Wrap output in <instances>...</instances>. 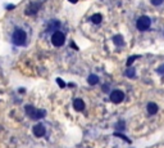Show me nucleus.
<instances>
[{
	"instance_id": "f257e3e1",
	"label": "nucleus",
	"mask_w": 164,
	"mask_h": 148,
	"mask_svg": "<svg viewBox=\"0 0 164 148\" xmlns=\"http://www.w3.org/2000/svg\"><path fill=\"white\" fill-rule=\"evenodd\" d=\"M9 39H10L12 44L15 45V47H24V45H27V43H28L30 32L26 27L15 24V26H13V29H12Z\"/></svg>"
},
{
	"instance_id": "f03ea898",
	"label": "nucleus",
	"mask_w": 164,
	"mask_h": 148,
	"mask_svg": "<svg viewBox=\"0 0 164 148\" xmlns=\"http://www.w3.org/2000/svg\"><path fill=\"white\" fill-rule=\"evenodd\" d=\"M66 43V34L62 32L60 30H57L51 34V44L54 47H62Z\"/></svg>"
},
{
	"instance_id": "7ed1b4c3",
	"label": "nucleus",
	"mask_w": 164,
	"mask_h": 148,
	"mask_svg": "<svg viewBox=\"0 0 164 148\" xmlns=\"http://www.w3.org/2000/svg\"><path fill=\"white\" fill-rule=\"evenodd\" d=\"M150 24H151V21L147 16H141L136 21V27H137V30H140V31H146V30H149Z\"/></svg>"
},
{
	"instance_id": "20e7f679",
	"label": "nucleus",
	"mask_w": 164,
	"mask_h": 148,
	"mask_svg": "<svg viewBox=\"0 0 164 148\" xmlns=\"http://www.w3.org/2000/svg\"><path fill=\"white\" fill-rule=\"evenodd\" d=\"M26 112L31 119H35V120H39L45 116V111L36 110L35 107H32V106H26Z\"/></svg>"
},
{
	"instance_id": "39448f33",
	"label": "nucleus",
	"mask_w": 164,
	"mask_h": 148,
	"mask_svg": "<svg viewBox=\"0 0 164 148\" xmlns=\"http://www.w3.org/2000/svg\"><path fill=\"white\" fill-rule=\"evenodd\" d=\"M32 133H33V135H35V137H37V138L44 137V135L46 134V128H45V125L41 124V122H39V124L33 125Z\"/></svg>"
},
{
	"instance_id": "423d86ee",
	"label": "nucleus",
	"mask_w": 164,
	"mask_h": 148,
	"mask_svg": "<svg viewBox=\"0 0 164 148\" xmlns=\"http://www.w3.org/2000/svg\"><path fill=\"white\" fill-rule=\"evenodd\" d=\"M123 99H125V94L122 90H113L110 93V101L114 103H120Z\"/></svg>"
},
{
	"instance_id": "0eeeda50",
	"label": "nucleus",
	"mask_w": 164,
	"mask_h": 148,
	"mask_svg": "<svg viewBox=\"0 0 164 148\" xmlns=\"http://www.w3.org/2000/svg\"><path fill=\"white\" fill-rule=\"evenodd\" d=\"M39 10H40V4L39 3H31L26 9V13L28 14V16H35V14H37Z\"/></svg>"
},
{
	"instance_id": "6e6552de",
	"label": "nucleus",
	"mask_w": 164,
	"mask_h": 148,
	"mask_svg": "<svg viewBox=\"0 0 164 148\" xmlns=\"http://www.w3.org/2000/svg\"><path fill=\"white\" fill-rule=\"evenodd\" d=\"M73 107H75L76 111H82L85 108V103H83V101L81 98H76V99L73 101Z\"/></svg>"
},
{
	"instance_id": "1a4fd4ad",
	"label": "nucleus",
	"mask_w": 164,
	"mask_h": 148,
	"mask_svg": "<svg viewBox=\"0 0 164 148\" xmlns=\"http://www.w3.org/2000/svg\"><path fill=\"white\" fill-rule=\"evenodd\" d=\"M147 113H149V115H155V113L158 112V104L156 103H153V102H150L149 104H147Z\"/></svg>"
},
{
	"instance_id": "9d476101",
	"label": "nucleus",
	"mask_w": 164,
	"mask_h": 148,
	"mask_svg": "<svg viewBox=\"0 0 164 148\" xmlns=\"http://www.w3.org/2000/svg\"><path fill=\"white\" fill-rule=\"evenodd\" d=\"M87 81H89L90 85H96L98 82H99V77H98L96 75H90L89 79H87Z\"/></svg>"
},
{
	"instance_id": "9b49d317",
	"label": "nucleus",
	"mask_w": 164,
	"mask_h": 148,
	"mask_svg": "<svg viewBox=\"0 0 164 148\" xmlns=\"http://www.w3.org/2000/svg\"><path fill=\"white\" fill-rule=\"evenodd\" d=\"M91 21H92V23L99 24L101 21H103V16H101V14H94V16L91 17Z\"/></svg>"
},
{
	"instance_id": "f8f14e48",
	"label": "nucleus",
	"mask_w": 164,
	"mask_h": 148,
	"mask_svg": "<svg viewBox=\"0 0 164 148\" xmlns=\"http://www.w3.org/2000/svg\"><path fill=\"white\" fill-rule=\"evenodd\" d=\"M113 41L116 45H118V47H120V45H123V38L120 35H117L113 38Z\"/></svg>"
},
{
	"instance_id": "ddd939ff",
	"label": "nucleus",
	"mask_w": 164,
	"mask_h": 148,
	"mask_svg": "<svg viewBox=\"0 0 164 148\" xmlns=\"http://www.w3.org/2000/svg\"><path fill=\"white\" fill-rule=\"evenodd\" d=\"M135 73H136L135 68H128V70L126 71V75L128 76V77H134V76H135Z\"/></svg>"
},
{
	"instance_id": "4468645a",
	"label": "nucleus",
	"mask_w": 164,
	"mask_h": 148,
	"mask_svg": "<svg viewBox=\"0 0 164 148\" xmlns=\"http://www.w3.org/2000/svg\"><path fill=\"white\" fill-rule=\"evenodd\" d=\"M116 129H117V130H123V129H125V122H123V121H119L118 124L116 125Z\"/></svg>"
},
{
	"instance_id": "2eb2a0df",
	"label": "nucleus",
	"mask_w": 164,
	"mask_h": 148,
	"mask_svg": "<svg viewBox=\"0 0 164 148\" xmlns=\"http://www.w3.org/2000/svg\"><path fill=\"white\" fill-rule=\"evenodd\" d=\"M136 58H138V57H136V55H134V57H129V59L127 61V67H128V66H131V64L135 62V59H136Z\"/></svg>"
},
{
	"instance_id": "dca6fc26",
	"label": "nucleus",
	"mask_w": 164,
	"mask_h": 148,
	"mask_svg": "<svg viewBox=\"0 0 164 148\" xmlns=\"http://www.w3.org/2000/svg\"><path fill=\"white\" fill-rule=\"evenodd\" d=\"M114 135H116V137H119V138H123V139H125L126 142H128V143H131V140H129L127 137H125V135H123V134H119V133H116V134H114Z\"/></svg>"
},
{
	"instance_id": "f3484780",
	"label": "nucleus",
	"mask_w": 164,
	"mask_h": 148,
	"mask_svg": "<svg viewBox=\"0 0 164 148\" xmlns=\"http://www.w3.org/2000/svg\"><path fill=\"white\" fill-rule=\"evenodd\" d=\"M150 1H151V4H154V5H160L164 0H150Z\"/></svg>"
},
{
	"instance_id": "a211bd4d",
	"label": "nucleus",
	"mask_w": 164,
	"mask_h": 148,
	"mask_svg": "<svg viewBox=\"0 0 164 148\" xmlns=\"http://www.w3.org/2000/svg\"><path fill=\"white\" fill-rule=\"evenodd\" d=\"M156 71L160 73V75H163V73H164V64H162V66H159V68H158Z\"/></svg>"
}]
</instances>
